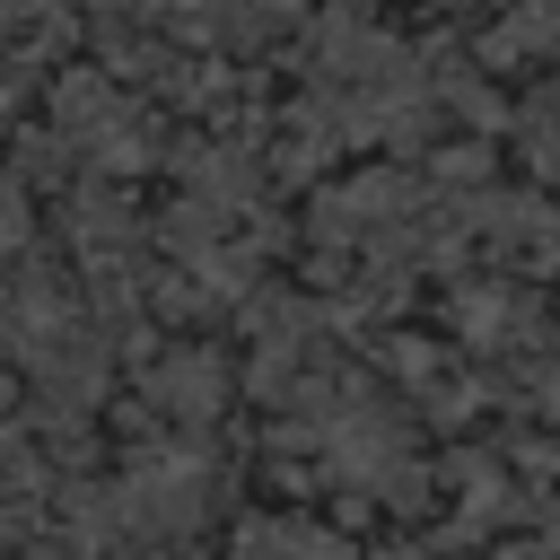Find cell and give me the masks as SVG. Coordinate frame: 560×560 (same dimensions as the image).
Instances as JSON below:
<instances>
[{
    "label": "cell",
    "mask_w": 560,
    "mask_h": 560,
    "mask_svg": "<svg viewBox=\"0 0 560 560\" xmlns=\"http://www.w3.org/2000/svg\"><path fill=\"white\" fill-rule=\"evenodd\" d=\"M26 236V201H18V184H0V245H18Z\"/></svg>",
    "instance_id": "7a4b0ae2"
},
{
    "label": "cell",
    "mask_w": 560,
    "mask_h": 560,
    "mask_svg": "<svg viewBox=\"0 0 560 560\" xmlns=\"http://www.w3.org/2000/svg\"><path fill=\"white\" fill-rule=\"evenodd\" d=\"M236 560H350V551L332 534H315V525H245Z\"/></svg>",
    "instance_id": "6da1fadb"
}]
</instances>
